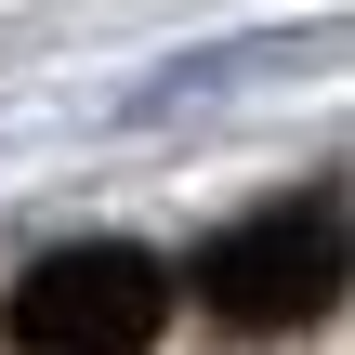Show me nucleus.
Listing matches in <instances>:
<instances>
[{"mask_svg":"<svg viewBox=\"0 0 355 355\" xmlns=\"http://www.w3.org/2000/svg\"><path fill=\"white\" fill-rule=\"evenodd\" d=\"M13 355H158L171 329V263L132 250V237H79L53 263L13 277Z\"/></svg>","mask_w":355,"mask_h":355,"instance_id":"1","label":"nucleus"},{"mask_svg":"<svg viewBox=\"0 0 355 355\" xmlns=\"http://www.w3.org/2000/svg\"><path fill=\"white\" fill-rule=\"evenodd\" d=\"M329 290H343V198L329 184L277 198V211H250L198 250V303L224 329H303V316H329Z\"/></svg>","mask_w":355,"mask_h":355,"instance_id":"2","label":"nucleus"}]
</instances>
